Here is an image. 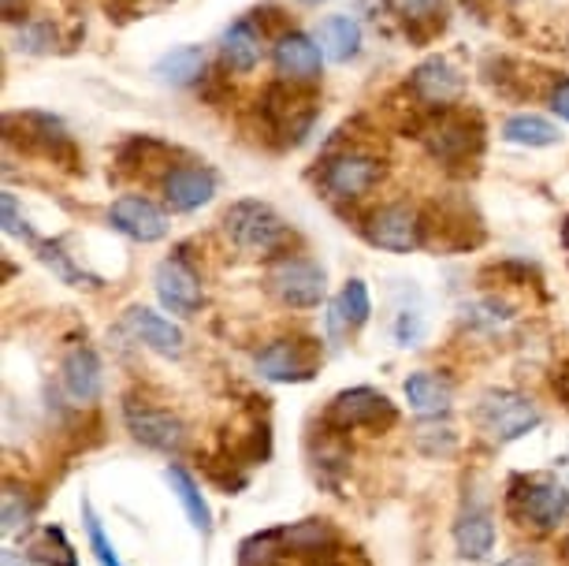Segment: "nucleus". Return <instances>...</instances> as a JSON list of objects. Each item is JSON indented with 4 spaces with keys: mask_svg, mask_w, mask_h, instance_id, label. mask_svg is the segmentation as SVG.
<instances>
[{
    "mask_svg": "<svg viewBox=\"0 0 569 566\" xmlns=\"http://www.w3.org/2000/svg\"><path fill=\"white\" fill-rule=\"evenodd\" d=\"M223 231L239 250L246 254H272L287 242V224L276 217L272 206L264 201H234V206L223 212Z\"/></svg>",
    "mask_w": 569,
    "mask_h": 566,
    "instance_id": "nucleus-1",
    "label": "nucleus"
},
{
    "mask_svg": "<svg viewBox=\"0 0 569 566\" xmlns=\"http://www.w3.org/2000/svg\"><path fill=\"white\" fill-rule=\"evenodd\" d=\"M399 421V410L388 395L372 391V388H350L339 391L325 410V429L331 433H350V429H391Z\"/></svg>",
    "mask_w": 569,
    "mask_h": 566,
    "instance_id": "nucleus-2",
    "label": "nucleus"
},
{
    "mask_svg": "<svg viewBox=\"0 0 569 566\" xmlns=\"http://www.w3.org/2000/svg\"><path fill=\"white\" fill-rule=\"evenodd\" d=\"M477 421L491 440L510 444V440L529 436L536 425H540V410H536V403L529 399V395L499 388V391H488L485 399H480Z\"/></svg>",
    "mask_w": 569,
    "mask_h": 566,
    "instance_id": "nucleus-3",
    "label": "nucleus"
},
{
    "mask_svg": "<svg viewBox=\"0 0 569 566\" xmlns=\"http://www.w3.org/2000/svg\"><path fill=\"white\" fill-rule=\"evenodd\" d=\"M507 507H510L513 518L532 522L536 529H555L558 522L569 515V488L566 485H551V480L513 477Z\"/></svg>",
    "mask_w": 569,
    "mask_h": 566,
    "instance_id": "nucleus-4",
    "label": "nucleus"
},
{
    "mask_svg": "<svg viewBox=\"0 0 569 566\" xmlns=\"http://www.w3.org/2000/svg\"><path fill=\"white\" fill-rule=\"evenodd\" d=\"M320 366V344L317 339H276L257 355V373L276 384H302Z\"/></svg>",
    "mask_w": 569,
    "mask_h": 566,
    "instance_id": "nucleus-5",
    "label": "nucleus"
},
{
    "mask_svg": "<svg viewBox=\"0 0 569 566\" xmlns=\"http://www.w3.org/2000/svg\"><path fill=\"white\" fill-rule=\"evenodd\" d=\"M123 421H127V433H131L138 444L153 447V451L179 455L182 447H187V429H182V421L176 418V414H168L160 407L127 399L123 403Z\"/></svg>",
    "mask_w": 569,
    "mask_h": 566,
    "instance_id": "nucleus-6",
    "label": "nucleus"
},
{
    "mask_svg": "<svg viewBox=\"0 0 569 566\" xmlns=\"http://www.w3.org/2000/svg\"><path fill=\"white\" fill-rule=\"evenodd\" d=\"M272 291L279 295V302L295 306V309H309L320 306V298L328 291V276L317 261L309 258H283L268 276Z\"/></svg>",
    "mask_w": 569,
    "mask_h": 566,
    "instance_id": "nucleus-7",
    "label": "nucleus"
},
{
    "mask_svg": "<svg viewBox=\"0 0 569 566\" xmlns=\"http://www.w3.org/2000/svg\"><path fill=\"white\" fill-rule=\"evenodd\" d=\"M153 284H157L160 302H164L171 314L190 317V314H198V309H201V280H198V272L190 269V265L182 261V258L160 261Z\"/></svg>",
    "mask_w": 569,
    "mask_h": 566,
    "instance_id": "nucleus-8",
    "label": "nucleus"
},
{
    "mask_svg": "<svg viewBox=\"0 0 569 566\" xmlns=\"http://www.w3.org/2000/svg\"><path fill=\"white\" fill-rule=\"evenodd\" d=\"M369 239L380 250L410 254V250L421 247V217H417L410 206H388V209L372 212Z\"/></svg>",
    "mask_w": 569,
    "mask_h": 566,
    "instance_id": "nucleus-9",
    "label": "nucleus"
},
{
    "mask_svg": "<svg viewBox=\"0 0 569 566\" xmlns=\"http://www.w3.org/2000/svg\"><path fill=\"white\" fill-rule=\"evenodd\" d=\"M109 220L116 231H123L127 239H134V242H157L168 235L164 212H160L149 198H138V195L116 198L109 209Z\"/></svg>",
    "mask_w": 569,
    "mask_h": 566,
    "instance_id": "nucleus-10",
    "label": "nucleus"
},
{
    "mask_svg": "<svg viewBox=\"0 0 569 566\" xmlns=\"http://www.w3.org/2000/svg\"><path fill=\"white\" fill-rule=\"evenodd\" d=\"M380 179V160L365 157V153H342L336 160H328L325 168V187L336 198H361L369 195Z\"/></svg>",
    "mask_w": 569,
    "mask_h": 566,
    "instance_id": "nucleus-11",
    "label": "nucleus"
},
{
    "mask_svg": "<svg viewBox=\"0 0 569 566\" xmlns=\"http://www.w3.org/2000/svg\"><path fill=\"white\" fill-rule=\"evenodd\" d=\"M212 195H217V176L209 168L182 165L164 176V201L176 212H194L201 206H209Z\"/></svg>",
    "mask_w": 569,
    "mask_h": 566,
    "instance_id": "nucleus-12",
    "label": "nucleus"
},
{
    "mask_svg": "<svg viewBox=\"0 0 569 566\" xmlns=\"http://www.w3.org/2000/svg\"><path fill=\"white\" fill-rule=\"evenodd\" d=\"M127 328L134 332L138 344H146L149 350H157V355H168V358L182 355V332H179V325H171L168 317L153 314V309L134 306L131 314H127Z\"/></svg>",
    "mask_w": 569,
    "mask_h": 566,
    "instance_id": "nucleus-13",
    "label": "nucleus"
},
{
    "mask_svg": "<svg viewBox=\"0 0 569 566\" xmlns=\"http://www.w3.org/2000/svg\"><path fill=\"white\" fill-rule=\"evenodd\" d=\"M320 60H325V49H320L313 38L298 34V30H291V34L279 38L276 68L283 71L287 79H298V82L317 79V75H320Z\"/></svg>",
    "mask_w": 569,
    "mask_h": 566,
    "instance_id": "nucleus-14",
    "label": "nucleus"
},
{
    "mask_svg": "<svg viewBox=\"0 0 569 566\" xmlns=\"http://www.w3.org/2000/svg\"><path fill=\"white\" fill-rule=\"evenodd\" d=\"M60 377H63V391H68L74 403H93L101 395V361L90 347L68 350V358H63V366H60Z\"/></svg>",
    "mask_w": 569,
    "mask_h": 566,
    "instance_id": "nucleus-15",
    "label": "nucleus"
},
{
    "mask_svg": "<svg viewBox=\"0 0 569 566\" xmlns=\"http://www.w3.org/2000/svg\"><path fill=\"white\" fill-rule=\"evenodd\" d=\"M455 544H458V555L461 559H488V552L496 548V522L485 507H469L461 510L458 526H455Z\"/></svg>",
    "mask_w": 569,
    "mask_h": 566,
    "instance_id": "nucleus-16",
    "label": "nucleus"
},
{
    "mask_svg": "<svg viewBox=\"0 0 569 566\" xmlns=\"http://www.w3.org/2000/svg\"><path fill=\"white\" fill-rule=\"evenodd\" d=\"M406 403H410L421 418H443L450 410V403H455V391H450V384L443 377H436V373H413V377L406 380Z\"/></svg>",
    "mask_w": 569,
    "mask_h": 566,
    "instance_id": "nucleus-17",
    "label": "nucleus"
},
{
    "mask_svg": "<svg viewBox=\"0 0 569 566\" xmlns=\"http://www.w3.org/2000/svg\"><path fill=\"white\" fill-rule=\"evenodd\" d=\"M413 90L428 105H450L461 93V75L447 60H425L413 71Z\"/></svg>",
    "mask_w": 569,
    "mask_h": 566,
    "instance_id": "nucleus-18",
    "label": "nucleus"
},
{
    "mask_svg": "<svg viewBox=\"0 0 569 566\" xmlns=\"http://www.w3.org/2000/svg\"><path fill=\"white\" fill-rule=\"evenodd\" d=\"M201 71H206L201 46H176L153 63V75L160 82H168V87H190V82L201 79Z\"/></svg>",
    "mask_w": 569,
    "mask_h": 566,
    "instance_id": "nucleus-19",
    "label": "nucleus"
},
{
    "mask_svg": "<svg viewBox=\"0 0 569 566\" xmlns=\"http://www.w3.org/2000/svg\"><path fill=\"white\" fill-rule=\"evenodd\" d=\"M320 49L328 60L347 63L361 52V27L353 16H328L320 23Z\"/></svg>",
    "mask_w": 569,
    "mask_h": 566,
    "instance_id": "nucleus-20",
    "label": "nucleus"
},
{
    "mask_svg": "<svg viewBox=\"0 0 569 566\" xmlns=\"http://www.w3.org/2000/svg\"><path fill=\"white\" fill-rule=\"evenodd\" d=\"M164 477H168L171 493H176V499L182 504V510H187L190 526H194L198 533H212V510H209V504H206V496H201L198 480L190 477L182 466H168V469H164Z\"/></svg>",
    "mask_w": 569,
    "mask_h": 566,
    "instance_id": "nucleus-21",
    "label": "nucleus"
},
{
    "mask_svg": "<svg viewBox=\"0 0 569 566\" xmlns=\"http://www.w3.org/2000/svg\"><path fill=\"white\" fill-rule=\"evenodd\" d=\"M502 138H507V142H513V146H529V149H543V146L562 142L558 127L551 120H543V116H536V112L510 116V120L502 123Z\"/></svg>",
    "mask_w": 569,
    "mask_h": 566,
    "instance_id": "nucleus-22",
    "label": "nucleus"
},
{
    "mask_svg": "<svg viewBox=\"0 0 569 566\" xmlns=\"http://www.w3.org/2000/svg\"><path fill=\"white\" fill-rule=\"evenodd\" d=\"M257 60H261V38H257V30L239 19V23L228 27V34H223V63H228L231 71H253Z\"/></svg>",
    "mask_w": 569,
    "mask_h": 566,
    "instance_id": "nucleus-23",
    "label": "nucleus"
},
{
    "mask_svg": "<svg viewBox=\"0 0 569 566\" xmlns=\"http://www.w3.org/2000/svg\"><path fill=\"white\" fill-rule=\"evenodd\" d=\"M372 314V298H369V287H365V280H347V287L339 291V302L331 306V325L342 328H361L365 320H369Z\"/></svg>",
    "mask_w": 569,
    "mask_h": 566,
    "instance_id": "nucleus-24",
    "label": "nucleus"
},
{
    "mask_svg": "<svg viewBox=\"0 0 569 566\" xmlns=\"http://www.w3.org/2000/svg\"><path fill=\"white\" fill-rule=\"evenodd\" d=\"M27 555L41 566H79V555L71 552L68 537H63V529H57V526L41 529Z\"/></svg>",
    "mask_w": 569,
    "mask_h": 566,
    "instance_id": "nucleus-25",
    "label": "nucleus"
},
{
    "mask_svg": "<svg viewBox=\"0 0 569 566\" xmlns=\"http://www.w3.org/2000/svg\"><path fill=\"white\" fill-rule=\"evenodd\" d=\"M82 522H86V537H90V548H93V555H98V563L101 566H123L120 555H116V548H112V540L104 537V526H101V518L93 515L90 499H82Z\"/></svg>",
    "mask_w": 569,
    "mask_h": 566,
    "instance_id": "nucleus-26",
    "label": "nucleus"
},
{
    "mask_svg": "<svg viewBox=\"0 0 569 566\" xmlns=\"http://www.w3.org/2000/svg\"><path fill=\"white\" fill-rule=\"evenodd\" d=\"M30 518H34V499H27V493H19L16 485H8V493H4V533L12 537V533L27 529Z\"/></svg>",
    "mask_w": 569,
    "mask_h": 566,
    "instance_id": "nucleus-27",
    "label": "nucleus"
},
{
    "mask_svg": "<svg viewBox=\"0 0 569 566\" xmlns=\"http://www.w3.org/2000/svg\"><path fill=\"white\" fill-rule=\"evenodd\" d=\"M41 261L49 265V269H57L60 272V280H68V284H86V276L79 269H71V261H68V254H63L57 242H41Z\"/></svg>",
    "mask_w": 569,
    "mask_h": 566,
    "instance_id": "nucleus-28",
    "label": "nucleus"
},
{
    "mask_svg": "<svg viewBox=\"0 0 569 566\" xmlns=\"http://www.w3.org/2000/svg\"><path fill=\"white\" fill-rule=\"evenodd\" d=\"M421 336H425V317L417 314V309H413V314H410V309H402L399 320H395V339H399L402 347H413Z\"/></svg>",
    "mask_w": 569,
    "mask_h": 566,
    "instance_id": "nucleus-29",
    "label": "nucleus"
},
{
    "mask_svg": "<svg viewBox=\"0 0 569 566\" xmlns=\"http://www.w3.org/2000/svg\"><path fill=\"white\" fill-rule=\"evenodd\" d=\"M417 447H421L425 455H450L455 451V433H450L447 425H439V436H428V429L421 425V429H417Z\"/></svg>",
    "mask_w": 569,
    "mask_h": 566,
    "instance_id": "nucleus-30",
    "label": "nucleus"
},
{
    "mask_svg": "<svg viewBox=\"0 0 569 566\" xmlns=\"http://www.w3.org/2000/svg\"><path fill=\"white\" fill-rule=\"evenodd\" d=\"M0 209H4V231L8 235H16V239H34V231L27 228V220L19 217V209H16V195L0 198Z\"/></svg>",
    "mask_w": 569,
    "mask_h": 566,
    "instance_id": "nucleus-31",
    "label": "nucleus"
},
{
    "mask_svg": "<svg viewBox=\"0 0 569 566\" xmlns=\"http://www.w3.org/2000/svg\"><path fill=\"white\" fill-rule=\"evenodd\" d=\"M391 8L399 12L402 19H425L432 16L439 8V0H391Z\"/></svg>",
    "mask_w": 569,
    "mask_h": 566,
    "instance_id": "nucleus-32",
    "label": "nucleus"
},
{
    "mask_svg": "<svg viewBox=\"0 0 569 566\" xmlns=\"http://www.w3.org/2000/svg\"><path fill=\"white\" fill-rule=\"evenodd\" d=\"M551 109L558 112V120L569 123V79H562L558 87L551 90Z\"/></svg>",
    "mask_w": 569,
    "mask_h": 566,
    "instance_id": "nucleus-33",
    "label": "nucleus"
},
{
    "mask_svg": "<svg viewBox=\"0 0 569 566\" xmlns=\"http://www.w3.org/2000/svg\"><path fill=\"white\" fill-rule=\"evenodd\" d=\"M555 391H558V399H562L566 407H569V361L555 373Z\"/></svg>",
    "mask_w": 569,
    "mask_h": 566,
    "instance_id": "nucleus-34",
    "label": "nucleus"
},
{
    "mask_svg": "<svg viewBox=\"0 0 569 566\" xmlns=\"http://www.w3.org/2000/svg\"><path fill=\"white\" fill-rule=\"evenodd\" d=\"M0 563H4V566H30L34 559H30V555H19L16 548H4V552H0Z\"/></svg>",
    "mask_w": 569,
    "mask_h": 566,
    "instance_id": "nucleus-35",
    "label": "nucleus"
},
{
    "mask_svg": "<svg viewBox=\"0 0 569 566\" xmlns=\"http://www.w3.org/2000/svg\"><path fill=\"white\" fill-rule=\"evenodd\" d=\"M499 566H536V555L532 552H518V555H510V559H502Z\"/></svg>",
    "mask_w": 569,
    "mask_h": 566,
    "instance_id": "nucleus-36",
    "label": "nucleus"
},
{
    "mask_svg": "<svg viewBox=\"0 0 569 566\" xmlns=\"http://www.w3.org/2000/svg\"><path fill=\"white\" fill-rule=\"evenodd\" d=\"M12 8H16V0H4V12L12 16Z\"/></svg>",
    "mask_w": 569,
    "mask_h": 566,
    "instance_id": "nucleus-37",
    "label": "nucleus"
},
{
    "mask_svg": "<svg viewBox=\"0 0 569 566\" xmlns=\"http://www.w3.org/2000/svg\"><path fill=\"white\" fill-rule=\"evenodd\" d=\"M566 559H569V537H566Z\"/></svg>",
    "mask_w": 569,
    "mask_h": 566,
    "instance_id": "nucleus-38",
    "label": "nucleus"
},
{
    "mask_svg": "<svg viewBox=\"0 0 569 566\" xmlns=\"http://www.w3.org/2000/svg\"><path fill=\"white\" fill-rule=\"evenodd\" d=\"M306 4H320V0H306Z\"/></svg>",
    "mask_w": 569,
    "mask_h": 566,
    "instance_id": "nucleus-39",
    "label": "nucleus"
}]
</instances>
